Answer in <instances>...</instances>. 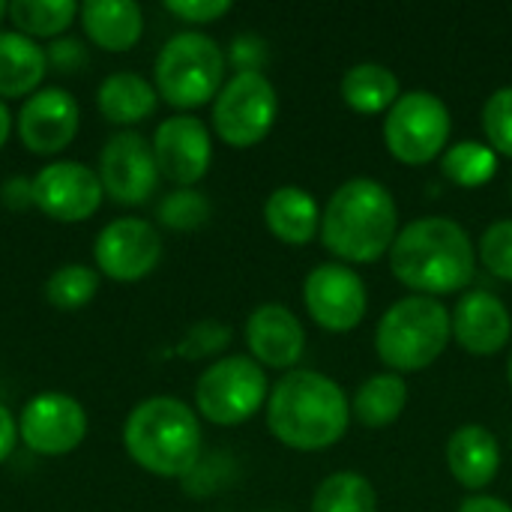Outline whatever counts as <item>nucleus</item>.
Instances as JSON below:
<instances>
[{"label": "nucleus", "mask_w": 512, "mask_h": 512, "mask_svg": "<svg viewBox=\"0 0 512 512\" xmlns=\"http://www.w3.org/2000/svg\"><path fill=\"white\" fill-rule=\"evenodd\" d=\"M351 423V405L342 387L312 369L285 372L267 399L270 435L300 453L327 450L345 438Z\"/></svg>", "instance_id": "1"}, {"label": "nucleus", "mask_w": 512, "mask_h": 512, "mask_svg": "<svg viewBox=\"0 0 512 512\" xmlns=\"http://www.w3.org/2000/svg\"><path fill=\"white\" fill-rule=\"evenodd\" d=\"M477 252L468 231L447 216L405 225L390 249L393 276L420 297L456 294L474 279Z\"/></svg>", "instance_id": "2"}, {"label": "nucleus", "mask_w": 512, "mask_h": 512, "mask_svg": "<svg viewBox=\"0 0 512 512\" xmlns=\"http://www.w3.org/2000/svg\"><path fill=\"white\" fill-rule=\"evenodd\" d=\"M396 234V198L372 177H354L342 183L321 213V240L342 264L378 261L393 249Z\"/></svg>", "instance_id": "3"}, {"label": "nucleus", "mask_w": 512, "mask_h": 512, "mask_svg": "<svg viewBox=\"0 0 512 512\" xmlns=\"http://www.w3.org/2000/svg\"><path fill=\"white\" fill-rule=\"evenodd\" d=\"M123 447L147 474L189 477L201 462L198 414L174 396H150L129 411Z\"/></svg>", "instance_id": "4"}, {"label": "nucleus", "mask_w": 512, "mask_h": 512, "mask_svg": "<svg viewBox=\"0 0 512 512\" xmlns=\"http://www.w3.org/2000/svg\"><path fill=\"white\" fill-rule=\"evenodd\" d=\"M453 339V318L435 297L411 294L393 303L375 327V351L399 372L429 369Z\"/></svg>", "instance_id": "5"}, {"label": "nucleus", "mask_w": 512, "mask_h": 512, "mask_svg": "<svg viewBox=\"0 0 512 512\" xmlns=\"http://www.w3.org/2000/svg\"><path fill=\"white\" fill-rule=\"evenodd\" d=\"M225 84V54L219 42L201 30L171 36L153 63L156 93L180 111L201 108L219 96Z\"/></svg>", "instance_id": "6"}, {"label": "nucleus", "mask_w": 512, "mask_h": 512, "mask_svg": "<svg viewBox=\"0 0 512 512\" xmlns=\"http://www.w3.org/2000/svg\"><path fill=\"white\" fill-rule=\"evenodd\" d=\"M270 384L264 366L234 354L210 363L195 384V408L213 426H240L267 408Z\"/></svg>", "instance_id": "7"}, {"label": "nucleus", "mask_w": 512, "mask_h": 512, "mask_svg": "<svg viewBox=\"0 0 512 512\" xmlns=\"http://www.w3.org/2000/svg\"><path fill=\"white\" fill-rule=\"evenodd\" d=\"M450 132V108L429 90L402 93L384 117V144L402 165H429L444 156Z\"/></svg>", "instance_id": "8"}, {"label": "nucleus", "mask_w": 512, "mask_h": 512, "mask_svg": "<svg viewBox=\"0 0 512 512\" xmlns=\"http://www.w3.org/2000/svg\"><path fill=\"white\" fill-rule=\"evenodd\" d=\"M279 114V96L264 72H234L213 99V129L234 147L246 150L261 144Z\"/></svg>", "instance_id": "9"}, {"label": "nucleus", "mask_w": 512, "mask_h": 512, "mask_svg": "<svg viewBox=\"0 0 512 512\" xmlns=\"http://www.w3.org/2000/svg\"><path fill=\"white\" fill-rule=\"evenodd\" d=\"M96 174L105 198L123 207L144 204L162 180L153 144L135 129H123L105 141Z\"/></svg>", "instance_id": "10"}, {"label": "nucleus", "mask_w": 512, "mask_h": 512, "mask_svg": "<svg viewBox=\"0 0 512 512\" xmlns=\"http://www.w3.org/2000/svg\"><path fill=\"white\" fill-rule=\"evenodd\" d=\"M93 261L96 270L114 282H138L162 261V234L147 219H114L96 234Z\"/></svg>", "instance_id": "11"}, {"label": "nucleus", "mask_w": 512, "mask_h": 512, "mask_svg": "<svg viewBox=\"0 0 512 512\" xmlns=\"http://www.w3.org/2000/svg\"><path fill=\"white\" fill-rule=\"evenodd\" d=\"M33 180V207L54 222L75 225L87 222L102 207V183L99 174L75 159H60L36 171Z\"/></svg>", "instance_id": "12"}, {"label": "nucleus", "mask_w": 512, "mask_h": 512, "mask_svg": "<svg viewBox=\"0 0 512 512\" xmlns=\"http://www.w3.org/2000/svg\"><path fill=\"white\" fill-rule=\"evenodd\" d=\"M87 438V411L66 393L33 396L18 417V441L36 456H66Z\"/></svg>", "instance_id": "13"}, {"label": "nucleus", "mask_w": 512, "mask_h": 512, "mask_svg": "<svg viewBox=\"0 0 512 512\" xmlns=\"http://www.w3.org/2000/svg\"><path fill=\"white\" fill-rule=\"evenodd\" d=\"M303 303L312 321L330 333H348L366 318L369 294L357 270L342 261L315 267L303 282Z\"/></svg>", "instance_id": "14"}, {"label": "nucleus", "mask_w": 512, "mask_h": 512, "mask_svg": "<svg viewBox=\"0 0 512 512\" xmlns=\"http://www.w3.org/2000/svg\"><path fill=\"white\" fill-rule=\"evenodd\" d=\"M153 156L159 174L177 189H192L207 177L213 162L210 129L192 114H174L162 120L153 132Z\"/></svg>", "instance_id": "15"}, {"label": "nucleus", "mask_w": 512, "mask_h": 512, "mask_svg": "<svg viewBox=\"0 0 512 512\" xmlns=\"http://www.w3.org/2000/svg\"><path fill=\"white\" fill-rule=\"evenodd\" d=\"M78 123L81 108L75 96L63 87H42L21 102L15 132L33 156H57L75 141Z\"/></svg>", "instance_id": "16"}, {"label": "nucleus", "mask_w": 512, "mask_h": 512, "mask_svg": "<svg viewBox=\"0 0 512 512\" xmlns=\"http://www.w3.org/2000/svg\"><path fill=\"white\" fill-rule=\"evenodd\" d=\"M246 345L258 366L294 372L306 351V333L288 306L264 303L246 318Z\"/></svg>", "instance_id": "17"}, {"label": "nucleus", "mask_w": 512, "mask_h": 512, "mask_svg": "<svg viewBox=\"0 0 512 512\" xmlns=\"http://www.w3.org/2000/svg\"><path fill=\"white\" fill-rule=\"evenodd\" d=\"M453 318V339L474 357L498 354L512 336V318L507 303L492 291H468Z\"/></svg>", "instance_id": "18"}, {"label": "nucleus", "mask_w": 512, "mask_h": 512, "mask_svg": "<svg viewBox=\"0 0 512 512\" xmlns=\"http://www.w3.org/2000/svg\"><path fill=\"white\" fill-rule=\"evenodd\" d=\"M447 468L459 486H465L471 492L486 489L501 471L498 438L480 423L459 426L447 441Z\"/></svg>", "instance_id": "19"}, {"label": "nucleus", "mask_w": 512, "mask_h": 512, "mask_svg": "<svg viewBox=\"0 0 512 512\" xmlns=\"http://www.w3.org/2000/svg\"><path fill=\"white\" fill-rule=\"evenodd\" d=\"M78 18L84 36L108 54L135 48L144 33V12L135 0H87Z\"/></svg>", "instance_id": "20"}, {"label": "nucleus", "mask_w": 512, "mask_h": 512, "mask_svg": "<svg viewBox=\"0 0 512 512\" xmlns=\"http://www.w3.org/2000/svg\"><path fill=\"white\" fill-rule=\"evenodd\" d=\"M270 234L288 246H306L321 231V207L303 186H279L264 201Z\"/></svg>", "instance_id": "21"}, {"label": "nucleus", "mask_w": 512, "mask_h": 512, "mask_svg": "<svg viewBox=\"0 0 512 512\" xmlns=\"http://www.w3.org/2000/svg\"><path fill=\"white\" fill-rule=\"evenodd\" d=\"M48 69L45 51L18 30H0V99H27L42 90Z\"/></svg>", "instance_id": "22"}, {"label": "nucleus", "mask_w": 512, "mask_h": 512, "mask_svg": "<svg viewBox=\"0 0 512 512\" xmlns=\"http://www.w3.org/2000/svg\"><path fill=\"white\" fill-rule=\"evenodd\" d=\"M159 105L156 87L138 72H114L96 90V108L111 126H135L144 123Z\"/></svg>", "instance_id": "23"}, {"label": "nucleus", "mask_w": 512, "mask_h": 512, "mask_svg": "<svg viewBox=\"0 0 512 512\" xmlns=\"http://www.w3.org/2000/svg\"><path fill=\"white\" fill-rule=\"evenodd\" d=\"M342 99L357 114H387L399 102V78L381 63H357L342 78Z\"/></svg>", "instance_id": "24"}, {"label": "nucleus", "mask_w": 512, "mask_h": 512, "mask_svg": "<svg viewBox=\"0 0 512 512\" xmlns=\"http://www.w3.org/2000/svg\"><path fill=\"white\" fill-rule=\"evenodd\" d=\"M405 408H408V384L396 372H381V375L366 378L360 384L354 402H351V414L366 429L393 426L402 417Z\"/></svg>", "instance_id": "25"}, {"label": "nucleus", "mask_w": 512, "mask_h": 512, "mask_svg": "<svg viewBox=\"0 0 512 512\" xmlns=\"http://www.w3.org/2000/svg\"><path fill=\"white\" fill-rule=\"evenodd\" d=\"M9 21L27 39H60L78 15L72 0H12Z\"/></svg>", "instance_id": "26"}, {"label": "nucleus", "mask_w": 512, "mask_h": 512, "mask_svg": "<svg viewBox=\"0 0 512 512\" xmlns=\"http://www.w3.org/2000/svg\"><path fill=\"white\" fill-rule=\"evenodd\" d=\"M375 486L357 471H336L312 495V512H375Z\"/></svg>", "instance_id": "27"}, {"label": "nucleus", "mask_w": 512, "mask_h": 512, "mask_svg": "<svg viewBox=\"0 0 512 512\" xmlns=\"http://www.w3.org/2000/svg\"><path fill=\"white\" fill-rule=\"evenodd\" d=\"M441 174L462 189L486 186L498 174V153L483 141H459L444 150Z\"/></svg>", "instance_id": "28"}, {"label": "nucleus", "mask_w": 512, "mask_h": 512, "mask_svg": "<svg viewBox=\"0 0 512 512\" xmlns=\"http://www.w3.org/2000/svg\"><path fill=\"white\" fill-rule=\"evenodd\" d=\"M99 291V270L87 264H63L45 282V300L60 312L84 309Z\"/></svg>", "instance_id": "29"}, {"label": "nucleus", "mask_w": 512, "mask_h": 512, "mask_svg": "<svg viewBox=\"0 0 512 512\" xmlns=\"http://www.w3.org/2000/svg\"><path fill=\"white\" fill-rule=\"evenodd\" d=\"M210 219V201L195 189H174L159 204V222L171 231H195Z\"/></svg>", "instance_id": "30"}, {"label": "nucleus", "mask_w": 512, "mask_h": 512, "mask_svg": "<svg viewBox=\"0 0 512 512\" xmlns=\"http://www.w3.org/2000/svg\"><path fill=\"white\" fill-rule=\"evenodd\" d=\"M483 132L495 153H504L512 159V87H501L486 99Z\"/></svg>", "instance_id": "31"}, {"label": "nucleus", "mask_w": 512, "mask_h": 512, "mask_svg": "<svg viewBox=\"0 0 512 512\" xmlns=\"http://www.w3.org/2000/svg\"><path fill=\"white\" fill-rule=\"evenodd\" d=\"M477 255L492 276L512 282V219H501L483 231Z\"/></svg>", "instance_id": "32"}, {"label": "nucleus", "mask_w": 512, "mask_h": 512, "mask_svg": "<svg viewBox=\"0 0 512 512\" xmlns=\"http://www.w3.org/2000/svg\"><path fill=\"white\" fill-rule=\"evenodd\" d=\"M228 342H231V327H228V324L201 321V324L189 327V333H186L183 342L177 345V354H180L183 360H207V357L219 354Z\"/></svg>", "instance_id": "33"}, {"label": "nucleus", "mask_w": 512, "mask_h": 512, "mask_svg": "<svg viewBox=\"0 0 512 512\" xmlns=\"http://www.w3.org/2000/svg\"><path fill=\"white\" fill-rule=\"evenodd\" d=\"M165 9L186 24H210L231 12L228 0H165Z\"/></svg>", "instance_id": "34"}, {"label": "nucleus", "mask_w": 512, "mask_h": 512, "mask_svg": "<svg viewBox=\"0 0 512 512\" xmlns=\"http://www.w3.org/2000/svg\"><path fill=\"white\" fill-rule=\"evenodd\" d=\"M45 57H48V66H54L57 72H78L84 63H87V48L81 39H72V36H60L54 39L48 48H45Z\"/></svg>", "instance_id": "35"}, {"label": "nucleus", "mask_w": 512, "mask_h": 512, "mask_svg": "<svg viewBox=\"0 0 512 512\" xmlns=\"http://www.w3.org/2000/svg\"><path fill=\"white\" fill-rule=\"evenodd\" d=\"M231 60L237 72H261V63L267 60V45L258 36H237L231 45Z\"/></svg>", "instance_id": "36"}, {"label": "nucleus", "mask_w": 512, "mask_h": 512, "mask_svg": "<svg viewBox=\"0 0 512 512\" xmlns=\"http://www.w3.org/2000/svg\"><path fill=\"white\" fill-rule=\"evenodd\" d=\"M0 201L9 210H30L33 207V180H27V177H9L0 186Z\"/></svg>", "instance_id": "37"}, {"label": "nucleus", "mask_w": 512, "mask_h": 512, "mask_svg": "<svg viewBox=\"0 0 512 512\" xmlns=\"http://www.w3.org/2000/svg\"><path fill=\"white\" fill-rule=\"evenodd\" d=\"M18 444V420L12 417V411L0 402V465L12 456Z\"/></svg>", "instance_id": "38"}, {"label": "nucleus", "mask_w": 512, "mask_h": 512, "mask_svg": "<svg viewBox=\"0 0 512 512\" xmlns=\"http://www.w3.org/2000/svg\"><path fill=\"white\" fill-rule=\"evenodd\" d=\"M459 512H512V507L501 498H492V495H477V498H468Z\"/></svg>", "instance_id": "39"}, {"label": "nucleus", "mask_w": 512, "mask_h": 512, "mask_svg": "<svg viewBox=\"0 0 512 512\" xmlns=\"http://www.w3.org/2000/svg\"><path fill=\"white\" fill-rule=\"evenodd\" d=\"M9 135H12V114H9L6 102L0 99V150H3V144L9 141Z\"/></svg>", "instance_id": "40"}, {"label": "nucleus", "mask_w": 512, "mask_h": 512, "mask_svg": "<svg viewBox=\"0 0 512 512\" xmlns=\"http://www.w3.org/2000/svg\"><path fill=\"white\" fill-rule=\"evenodd\" d=\"M6 12H9V6H6V3L0 0V21H3V15H6Z\"/></svg>", "instance_id": "41"}, {"label": "nucleus", "mask_w": 512, "mask_h": 512, "mask_svg": "<svg viewBox=\"0 0 512 512\" xmlns=\"http://www.w3.org/2000/svg\"><path fill=\"white\" fill-rule=\"evenodd\" d=\"M507 378H510V387H512V357H510V366H507Z\"/></svg>", "instance_id": "42"}, {"label": "nucleus", "mask_w": 512, "mask_h": 512, "mask_svg": "<svg viewBox=\"0 0 512 512\" xmlns=\"http://www.w3.org/2000/svg\"><path fill=\"white\" fill-rule=\"evenodd\" d=\"M510 198H512V189H510Z\"/></svg>", "instance_id": "43"}]
</instances>
